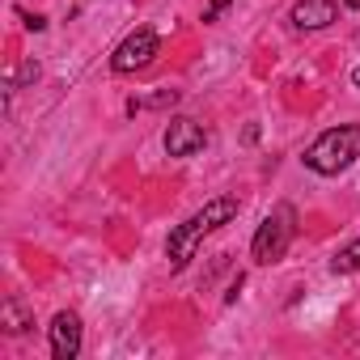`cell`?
Segmentation results:
<instances>
[{
  "label": "cell",
  "mask_w": 360,
  "mask_h": 360,
  "mask_svg": "<svg viewBox=\"0 0 360 360\" xmlns=\"http://www.w3.org/2000/svg\"><path fill=\"white\" fill-rule=\"evenodd\" d=\"M233 217H238V200H233V195H221V200H208L191 221L174 225V229H169V242H165V259H169V267H174V271H183V267L195 259L200 242H204L208 233H217L221 225H229Z\"/></svg>",
  "instance_id": "cell-1"
},
{
  "label": "cell",
  "mask_w": 360,
  "mask_h": 360,
  "mask_svg": "<svg viewBox=\"0 0 360 360\" xmlns=\"http://www.w3.org/2000/svg\"><path fill=\"white\" fill-rule=\"evenodd\" d=\"M360 157V123H339V127H326L309 148H305V165L314 174H339L347 169L352 161Z\"/></svg>",
  "instance_id": "cell-2"
},
{
  "label": "cell",
  "mask_w": 360,
  "mask_h": 360,
  "mask_svg": "<svg viewBox=\"0 0 360 360\" xmlns=\"http://www.w3.org/2000/svg\"><path fill=\"white\" fill-rule=\"evenodd\" d=\"M292 238H297V208H292V204H276V208L263 217V225H259V233H255V242H250L255 263H259V267L280 263V259L288 255V242H292Z\"/></svg>",
  "instance_id": "cell-3"
},
{
  "label": "cell",
  "mask_w": 360,
  "mask_h": 360,
  "mask_svg": "<svg viewBox=\"0 0 360 360\" xmlns=\"http://www.w3.org/2000/svg\"><path fill=\"white\" fill-rule=\"evenodd\" d=\"M157 51H161L157 30H153V26H140V30H131V34H127V39L110 51V68H115V72H136V68H148Z\"/></svg>",
  "instance_id": "cell-4"
},
{
  "label": "cell",
  "mask_w": 360,
  "mask_h": 360,
  "mask_svg": "<svg viewBox=\"0 0 360 360\" xmlns=\"http://www.w3.org/2000/svg\"><path fill=\"white\" fill-rule=\"evenodd\" d=\"M204 144H208V131L195 119H169V127H165V153L169 157H195Z\"/></svg>",
  "instance_id": "cell-5"
},
{
  "label": "cell",
  "mask_w": 360,
  "mask_h": 360,
  "mask_svg": "<svg viewBox=\"0 0 360 360\" xmlns=\"http://www.w3.org/2000/svg\"><path fill=\"white\" fill-rule=\"evenodd\" d=\"M81 352V318L72 309H60L51 318V356L56 360H77Z\"/></svg>",
  "instance_id": "cell-6"
},
{
  "label": "cell",
  "mask_w": 360,
  "mask_h": 360,
  "mask_svg": "<svg viewBox=\"0 0 360 360\" xmlns=\"http://www.w3.org/2000/svg\"><path fill=\"white\" fill-rule=\"evenodd\" d=\"M339 18L335 0H297L292 5V26L297 30H326Z\"/></svg>",
  "instance_id": "cell-7"
},
{
  "label": "cell",
  "mask_w": 360,
  "mask_h": 360,
  "mask_svg": "<svg viewBox=\"0 0 360 360\" xmlns=\"http://www.w3.org/2000/svg\"><path fill=\"white\" fill-rule=\"evenodd\" d=\"M330 271H335V276H352V271H360V238L347 242V246L330 259Z\"/></svg>",
  "instance_id": "cell-8"
},
{
  "label": "cell",
  "mask_w": 360,
  "mask_h": 360,
  "mask_svg": "<svg viewBox=\"0 0 360 360\" xmlns=\"http://www.w3.org/2000/svg\"><path fill=\"white\" fill-rule=\"evenodd\" d=\"M0 322H5L9 335H22V330L30 326V318H26V309H22L18 301H5V309H0Z\"/></svg>",
  "instance_id": "cell-9"
},
{
  "label": "cell",
  "mask_w": 360,
  "mask_h": 360,
  "mask_svg": "<svg viewBox=\"0 0 360 360\" xmlns=\"http://www.w3.org/2000/svg\"><path fill=\"white\" fill-rule=\"evenodd\" d=\"M165 102H178V94H174V89H161V94H153V98H144V102H131V110H136V106H165Z\"/></svg>",
  "instance_id": "cell-10"
},
{
  "label": "cell",
  "mask_w": 360,
  "mask_h": 360,
  "mask_svg": "<svg viewBox=\"0 0 360 360\" xmlns=\"http://www.w3.org/2000/svg\"><path fill=\"white\" fill-rule=\"evenodd\" d=\"M225 9H229V0H212L208 13H204V22H217V13H225Z\"/></svg>",
  "instance_id": "cell-11"
},
{
  "label": "cell",
  "mask_w": 360,
  "mask_h": 360,
  "mask_svg": "<svg viewBox=\"0 0 360 360\" xmlns=\"http://www.w3.org/2000/svg\"><path fill=\"white\" fill-rule=\"evenodd\" d=\"M352 85H356V89H360V64H356V68H352Z\"/></svg>",
  "instance_id": "cell-12"
},
{
  "label": "cell",
  "mask_w": 360,
  "mask_h": 360,
  "mask_svg": "<svg viewBox=\"0 0 360 360\" xmlns=\"http://www.w3.org/2000/svg\"><path fill=\"white\" fill-rule=\"evenodd\" d=\"M347 9H360V0H347Z\"/></svg>",
  "instance_id": "cell-13"
}]
</instances>
